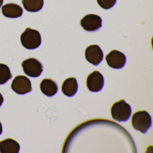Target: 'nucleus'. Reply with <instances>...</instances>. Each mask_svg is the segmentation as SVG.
Segmentation results:
<instances>
[{"label": "nucleus", "instance_id": "f3484780", "mask_svg": "<svg viewBox=\"0 0 153 153\" xmlns=\"http://www.w3.org/2000/svg\"><path fill=\"white\" fill-rule=\"evenodd\" d=\"M3 102H4V98H3L2 94L0 93V107L2 105Z\"/></svg>", "mask_w": 153, "mask_h": 153}, {"label": "nucleus", "instance_id": "6e6552de", "mask_svg": "<svg viewBox=\"0 0 153 153\" xmlns=\"http://www.w3.org/2000/svg\"><path fill=\"white\" fill-rule=\"evenodd\" d=\"M105 59L109 67L116 69L122 68L126 62L125 55L116 50L111 51L105 56Z\"/></svg>", "mask_w": 153, "mask_h": 153}, {"label": "nucleus", "instance_id": "dca6fc26", "mask_svg": "<svg viewBox=\"0 0 153 153\" xmlns=\"http://www.w3.org/2000/svg\"><path fill=\"white\" fill-rule=\"evenodd\" d=\"M99 6L105 10L111 8L115 5L116 0H97Z\"/></svg>", "mask_w": 153, "mask_h": 153}, {"label": "nucleus", "instance_id": "f03ea898", "mask_svg": "<svg viewBox=\"0 0 153 153\" xmlns=\"http://www.w3.org/2000/svg\"><path fill=\"white\" fill-rule=\"evenodd\" d=\"M132 127L142 133H146L151 127L152 119L148 112L145 111L134 113L131 119Z\"/></svg>", "mask_w": 153, "mask_h": 153}, {"label": "nucleus", "instance_id": "ddd939ff", "mask_svg": "<svg viewBox=\"0 0 153 153\" xmlns=\"http://www.w3.org/2000/svg\"><path fill=\"white\" fill-rule=\"evenodd\" d=\"M78 88L77 81L75 77L67 78L62 85V91L65 95L71 97L76 94Z\"/></svg>", "mask_w": 153, "mask_h": 153}, {"label": "nucleus", "instance_id": "7ed1b4c3", "mask_svg": "<svg viewBox=\"0 0 153 153\" xmlns=\"http://www.w3.org/2000/svg\"><path fill=\"white\" fill-rule=\"evenodd\" d=\"M131 114L130 105L123 99L114 103L111 108V114L113 119L120 122L128 121Z\"/></svg>", "mask_w": 153, "mask_h": 153}, {"label": "nucleus", "instance_id": "1a4fd4ad", "mask_svg": "<svg viewBox=\"0 0 153 153\" xmlns=\"http://www.w3.org/2000/svg\"><path fill=\"white\" fill-rule=\"evenodd\" d=\"M85 57L88 62L94 66H97L102 61L103 53L98 45H93L87 47Z\"/></svg>", "mask_w": 153, "mask_h": 153}, {"label": "nucleus", "instance_id": "39448f33", "mask_svg": "<svg viewBox=\"0 0 153 153\" xmlns=\"http://www.w3.org/2000/svg\"><path fill=\"white\" fill-rule=\"evenodd\" d=\"M12 90L18 94L23 95L32 91L30 79L25 76H16L11 85Z\"/></svg>", "mask_w": 153, "mask_h": 153}, {"label": "nucleus", "instance_id": "423d86ee", "mask_svg": "<svg viewBox=\"0 0 153 153\" xmlns=\"http://www.w3.org/2000/svg\"><path fill=\"white\" fill-rule=\"evenodd\" d=\"M80 25L85 31L89 32H95L102 27V19L97 15L88 14L80 20Z\"/></svg>", "mask_w": 153, "mask_h": 153}, {"label": "nucleus", "instance_id": "6ab92c4d", "mask_svg": "<svg viewBox=\"0 0 153 153\" xmlns=\"http://www.w3.org/2000/svg\"><path fill=\"white\" fill-rule=\"evenodd\" d=\"M3 1H4L3 0H0V8L3 5Z\"/></svg>", "mask_w": 153, "mask_h": 153}, {"label": "nucleus", "instance_id": "2eb2a0df", "mask_svg": "<svg viewBox=\"0 0 153 153\" xmlns=\"http://www.w3.org/2000/svg\"><path fill=\"white\" fill-rule=\"evenodd\" d=\"M12 78L9 68L6 64L0 63V85L5 84Z\"/></svg>", "mask_w": 153, "mask_h": 153}, {"label": "nucleus", "instance_id": "4468645a", "mask_svg": "<svg viewBox=\"0 0 153 153\" xmlns=\"http://www.w3.org/2000/svg\"><path fill=\"white\" fill-rule=\"evenodd\" d=\"M22 3L26 10L30 12H36L43 7L44 0H22Z\"/></svg>", "mask_w": 153, "mask_h": 153}, {"label": "nucleus", "instance_id": "f8f14e48", "mask_svg": "<svg viewBox=\"0 0 153 153\" xmlns=\"http://www.w3.org/2000/svg\"><path fill=\"white\" fill-rule=\"evenodd\" d=\"M40 87L43 94L49 97L56 94L58 91L57 83L51 79H43L40 83Z\"/></svg>", "mask_w": 153, "mask_h": 153}, {"label": "nucleus", "instance_id": "f257e3e1", "mask_svg": "<svg viewBox=\"0 0 153 153\" xmlns=\"http://www.w3.org/2000/svg\"><path fill=\"white\" fill-rule=\"evenodd\" d=\"M20 41L22 45L26 49L34 50L41 45L42 37L38 31L27 27L21 35Z\"/></svg>", "mask_w": 153, "mask_h": 153}, {"label": "nucleus", "instance_id": "9b49d317", "mask_svg": "<svg viewBox=\"0 0 153 153\" xmlns=\"http://www.w3.org/2000/svg\"><path fill=\"white\" fill-rule=\"evenodd\" d=\"M20 148L18 142L10 138L0 141V152L1 153H18Z\"/></svg>", "mask_w": 153, "mask_h": 153}, {"label": "nucleus", "instance_id": "a211bd4d", "mask_svg": "<svg viewBox=\"0 0 153 153\" xmlns=\"http://www.w3.org/2000/svg\"><path fill=\"white\" fill-rule=\"evenodd\" d=\"M2 132V126L1 123L0 122V135H1Z\"/></svg>", "mask_w": 153, "mask_h": 153}, {"label": "nucleus", "instance_id": "20e7f679", "mask_svg": "<svg viewBox=\"0 0 153 153\" xmlns=\"http://www.w3.org/2000/svg\"><path fill=\"white\" fill-rule=\"evenodd\" d=\"M21 65L25 74L31 77H39L43 71L42 64L35 58L25 60L22 62Z\"/></svg>", "mask_w": 153, "mask_h": 153}, {"label": "nucleus", "instance_id": "0eeeda50", "mask_svg": "<svg viewBox=\"0 0 153 153\" xmlns=\"http://www.w3.org/2000/svg\"><path fill=\"white\" fill-rule=\"evenodd\" d=\"M104 85V79L102 75L97 71L90 73L86 79V85L89 91L98 92L102 89Z\"/></svg>", "mask_w": 153, "mask_h": 153}, {"label": "nucleus", "instance_id": "9d476101", "mask_svg": "<svg viewBox=\"0 0 153 153\" xmlns=\"http://www.w3.org/2000/svg\"><path fill=\"white\" fill-rule=\"evenodd\" d=\"M1 12L4 16L8 18L20 17L23 14V9L19 5L10 3L5 4L1 8Z\"/></svg>", "mask_w": 153, "mask_h": 153}]
</instances>
